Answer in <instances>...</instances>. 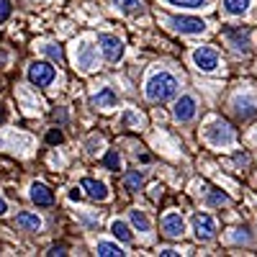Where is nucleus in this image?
I'll use <instances>...</instances> for the list:
<instances>
[{
    "mask_svg": "<svg viewBox=\"0 0 257 257\" xmlns=\"http://www.w3.org/2000/svg\"><path fill=\"white\" fill-rule=\"evenodd\" d=\"M162 231L167 234L170 239L183 237V231H185V221H183L180 213H167V216L162 219Z\"/></svg>",
    "mask_w": 257,
    "mask_h": 257,
    "instance_id": "9d476101",
    "label": "nucleus"
},
{
    "mask_svg": "<svg viewBox=\"0 0 257 257\" xmlns=\"http://www.w3.org/2000/svg\"><path fill=\"white\" fill-rule=\"evenodd\" d=\"M116 3V8L121 11V13H137V11H142V0H113Z\"/></svg>",
    "mask_w": 257,
    "mask_h": 257,
    "instance_id": "412c9836",
    "label": "nucleus"
},
{
    "mask_svg": "<svg viewBox=\"0 0 257 257\" xmlns=\"http://www.w3.org/2000/svg\"><path fill=\"white\" fill-rule=\"evenodd\" d=\"M193 62L198 64V70L213 72L219 67V54H216V49H211V47H201V49L193 52Z\"/></svg>",
    "mask_w": 257,
    "mask_h": 257,
    "instance_id": "39448f33",
    "label": "nucleus"
},
{
    "mask_svg": "<svg viewBox=\"0 0 257 257\" xmlns=\"http://www.w3.org/2000/svg\"><path fill=\"white\" fill-rule=\"evenodd\" d=\"M47 254H52V257H54V254H64V247H52Z\"/></svg>",
    "mask_w": 257,
    "mask_h": 257,
    "instance_id": "c85d7f7f",
    "label": "nucleus"
},
{
    "mask_svg": "<svg viewBox=\"0 0 257 257\" xmlns=\"http://www.w3.org/2000/svg\"><path fill=\"white\" fill-rule=\"evenodd\" d=\"M193 229H196V237L201 242H208L216 237V224L208 213H198V216H193Z\"/></svg>",
    "mask_w": 257,
    "mask_h": 257,
    "instance_id": "0eeeda50",
    "label": "nucleus"
},
{
    "mask_svg": "<svg viewBox=\"0 0 257 257\" xmlns=\"http://www.w3.org/2000/svg\"><path fill=\"white\" fill-rule=\"evenodd\" d=\"M211 203H229V196H226V193L213 190V193H211Z\"/></svg>",
    "mask_w": 257,
    "mask_h": 257,
    "instance_id": "cd10ccee",
    "label": "nucleus"
},
{
    "mask_svg": "<svg viewBox=\"0 0 257 257\" xmlns=\"http://www.w3.org/2000/svg\"><path fill=\"white\" fill-rule=\"evenodd\" d=\"M6 121V111H3V105H0V123Z\"/></svg>",
    "mask_w": 257,
    "mask_h": 257,
    "instance_id": "72a5a7b5",
    "label": "nucleus"
},
{
    "mask_svg": "<svg viewBox=\"0 0 257 257\" xmlns=\"http://www.w3.org/2000/svg\"><path fill=\"white\" fill-rule=\"evenodd\" d=\"M95 254H100V257H121L123 249H121L118 244H111V242H98Z\"/></svg>",
    "mask_w": 257,
    "mask_h": 257,
    "instance_id": "a211bd4d",
    "label": "nucleus"
},
{
    "mask_svg": "<svg viewBox=\"0 0 257 257\" xmlns=\"http://www.w3.org/2000/svg\"><path fill=\"white\" fill-rule=\"evenodd\" d=\"M173 29L180 31V34H203L206 31V24L201 18H190V16H175L173 21Z\"/></svg>",
    "mask_w": 257,
    "mask_h": 257,
    "instance_id": "6e6552de",
    "label": "nucleus"
},
{
    "mask_svg": "<svg viewBox=\"0 0 257 257\" xmlns=\"http://www.w3.org/2000/svg\"><path fill=\"white\" fill-rule=\"evenodd\" d=\"M80 190H85L93 201H105V198H108V190H105V185H103L100 180H93V178H82Z\"/></svg>",
    "mask_w": 257,
    "mask_h": 257,
    "instance_id": "f8f14e48",
    "label": "nucleus"
},
{
    "mask_svg": "<svg viewBox=\"0 0 257 257\" xmlns=\"http://www.w3.org/2000/svg\"><path fill=\"white\" fill-rule=\"evenodd\" d=\"M160 254H162V257H175L178 252H175V249H165V252H160Z\"/></svg>",
    "mask_w": 257,
    "mask_h": 257,
    "instance_id": "2f4dec72",
    "label": "nucleus"
},
{
    "mask_svg": "<svg viewBox=\"0 0 257 257\" xmlns=\"http://www.w3.org/2000/svg\"><path fill=\"white\" fill-rule=\"evenodd\" d=\"M147 98L152 103H165L178 93V80L170 75V72H155L152 77L147 80V88H144Z\"/></svg>",
    "mask_w": 257,
    "mask_h": 257,
    "instance_id": "f257e3e1",
    "label": "nucleus"
},
{
    "mask_svg": "<svg viewBox=\"0 0 257 257\" xmlns=\"http://www.w3.org/2000/svg\"><path fill=\"white\" fill-rule=\"evenodd\" d=\"M152 196H155V198H157V196H162V188H160V185H155V188H152Z\"/></svg>",
    "mask_w": 257,
    "mask_h": 257,
    "instance_id": "473e14b6",
    "label": "nucleus"
},
{
    "mask_svg": "<svg viewBox=\"0 0 257 257\" xmlns=\"http://www.w3.org/2000/svg\"><path fill=\"white\" fill-rule=\"evenodd\" d=\"M95 64H98V49L90 44V41H82V44L77 47V67L82 72H90Z\"/></svg>",
    "mask_w": 257,
    "mask_h": 257,
    "instance_id": "423d86ee",
    "label": "nucleus"
},
{
    "mask_svg": "<svg viewBox=\"0 0 257 257\" xmlns=\"http://www.w3.org/2000/svg\"><path fill=\"white\" fill-rule=\"evenodd\" d=\"M167 3H173V6H180V8H201L206 0H167Z\"/></svg>",
    "mask_w": 257,
    "mask_h": 257,
    "instance_id": "b1692460",
    "label": "nucleus"
},
{
    "mask_svg": "<svg viewBox=\"0 0 257 257\" xmlns=\"http://www.w3.org/2000/svg\"><path fill=\"white\" fill-rule=\"evenodd\" d=\"M249 3L252 0H224V11L229 16H242V13H247Z\"/></svg>",
    "mask_w": 257,
    "mask_h": 257,
    "instance_id": "dca6fc26",
    "label": "nucleus"
},
{
    "mask_svg": "<svg viewBox=\"0 0 257 257\" xmlns=\"http://www.w3.org/2000/svg\"><path fill=\"white\" fill-rule=\"evenodd\" d=\"M31 201L36 206H52L54 203V196H52V190L44 183H34L31 185Z\"/></svg>",
    "mask_w": 257,
    "mask_h": 257,
    "instance_id": "ddd939ff",
    "label": "nucleus"
},
{
    "mask_svg": "<svg viewBox=\"0 0 257 257\" xmlns=\"http://www.w3.org/2000/svg\"><path fill=\"white\" fill-rule=\"evenodd\" d=\"M62 139H64V137H62V132H59V128H52V132L47 134V142H49V144H59Z\"/></svg>",
    "mask_w": 257,
    "mask_h": 257,
    "instance_id": "bb28decb",
    "label": "nucleus"
},
{
    "mask_svg": "<svg viewBox=\"0 0 257 257\" xmlns=\"http://www.w3.org/2000/svg\"><path fill=\"white\" fill-rule=\"evenodd\" d=\"M196 108H198V103H196V98L193 95H183L175 105H173V116L178 118V121H190L193 116H196Z\"/></svg>",
    "mask_w": 257,
    "mask_h": 257,
    "instance_id": "1a4fd4ad",
    "label": "nucleus"
},
{
    "mask_svg": "<svg viewBox=\"0 0 257 257\" xmlns=\"http://www.w3.org/2000/svg\"><path fill=\"white\" fill-rule=\"evenodd\" d=\"M16 224L21 229H29V231H39L41 229V219L36 216V213H31V211H21L16 216Z\"/></svg>",
    "mask_w": 257,
    "mask_h": 257,
    "instance_id": "4468645a",
    "label": "nucleus"
},
{
    "mask_svg": "<svg viewBox=\"0 0 257 257\" xmlns=\"http://www.w3.org/2000/svg\"><path fill=\"white\" fill-rule=\"evenodd\" d=\"M80 196H82V193H80V190H77V188H75V190H72V193H70V198H72V201H80Z\"/></svg>",
    "mask_w": 257,
    "mask_h": 257,
    "instance_id": "c756f323",
    "label": "nucleus"
},
{
    "mask_svg": "<svg viewBox=\"0 0 257 257\" xmlns=\"http://www.w3.org/2000/svg\"><path fill=\"white\" fill-rule=\"evenodd\" d=\"M6 211H8V203H6L3 198H0V216H3V213H6Z\"/></svg>",
    "mask_w": 257,
    "mask_h": 257,
    "instance_id": "7c9ffc66",
    "label": "nucleus"
},
{
    "mask_svg": "<svg viewBox=\"0 0 257 257\" xmlns=\"http://www.w3.org/2000/svg\"><path fill=\"white\" fill-rule=\"evenodd\" d=\"M90 103L95 105V108L111 111V108H116V105H118V98H116V93H113L111 88H100V90L90 98Z\"/></svg>",
    "mask_w": 257,
    "mask_h": 257,
    "instance_id": "9b49d317",
    "label": "nucleus"
},
{
    "mask_svg": "<svg viewBox=\"0 0 257 257\" xmlns=\"http://www.w3.org/2000/svg\"><path fill=\"white\" fill-rule=\"evenodd\" d=\"M44 52L52 57V59H57V62H62V47H54V44H47L44 47Z\"/></svg>",
    "mask_w": 257,
    "mask_h": 257,
    "instance_id": "393cba45",
    "label": "nucleus"
},
{
    "mask_svg": "<svg viewBox=\"0 0 257 257\" xmlns=\"http://www.w3.org/2000/svg\"><path fill=\"white\" fill-rule=\"evenodd\" d=\"M111 234H113L118 242H132V231H128V226L123 221H113L111 224Z\"/></svg>",
    "mask_w": 257,
    "mask_h": 257,
    "instance_id": "aec40b11",
    "label": "nucleus"
},
{
    "mask_svg": "<svg viewBox=\"0 0 257 257\" xmlns=\"http://www.w3.org/2000/svg\"><path fill=\"white\" fill-rule=\"evenodd\" d=\"M226 36L234 41L237 49H247V39H242V31H226Z\"/></svg>",
    "mask_w": 257,
    "mask_h": 257,
    "instance_id": "5701e85b",
    "label": "nucleus"
},
{
    "mask_svg": "<svg viewBox=\"0 0 257 257\" xmlns=\"http://www.w3.org/2000/svg\"><path fill=\"white\" fill-rule=\"evenodd\" d=\"M98 47L103 52V57L108 59V62H118L123 57V41L113 34H100L98 36Z\"/></svg>",
    "mask_w": 257,
    "mask_h": 257,
    "instance_id": "20e7f679",
    "label": "nucleus"
},
{
    "mask_svg": "<svg viewBox=\"0 0 257 257\" xmlns=\"http://www.w3.org/2000/svg\"><path fill=\"white\" fill-rule=\"evenodd\" d=\"M142 185H144V175L139 173V170H134V173H128V175L123 178V188L132 190V193H137Z\"/></svg>",
    "mask_w": 257,
    "mask_h": 257,
    "instance_id": "6ab92c4d",
    "label": "nucleus"
},
{
    "mask_svg": "<svg viewBox=\"0 0 257 257\" xmlns=\"http://www.w3.org/2000/svg\"><path fill=\"white\" fill-rule=\"evenodd\" d=\"M206 139L213 147H229L234 142V132L226 121H213V123L206 126Z\"/></svg>",
    "mask_w": 257,
    "mask_h": 257,
    "instance_id": "f03ea898",
    "label": "nucleus"
},
{
    "mask_svg": "<svg viewBox=\"0 0 257 257\" xmlns=\"http://www.w3.org/2000/svg\"><path fill=\"white\" fill-rule=\"evenodd\" d=\"M103 165L108 167V170H113V173H116V170H121V155L116 152V149H111V152L103 157Z\"/></svg>",
    "mask_w": 257,
    "mask_h": 257,
    "instance_id": "4be33fe9",
    "label": "nucleus"
},
{
    "mask_svg": "<svg viewBox=\"0 0 257 257\" xmlns=\"http://www.w3.org/2000/svg\"><path fill=\"white\" fill-rule=\"evenodd\" d=\"M128 219H132V224H134V229H139V231H149V219H147V213L144 211H139V208H134V211H128Z\"/></svg>",
    "mask_w": 257,
    "mask_h": 257,
    "instance_id": "f3484780",
    "label": "nucleus"
},
{
    "mask_svg": "<svg viewBox=\"0 0 257 257\" xmlns=\"http://www.w3.org/2000/svg\"><path fill=\"white\" fill-rule=\"evenodd\" d=\"M11 16V0H0V24Z\"/></svg>",
    "mask_w": 257,
    "mask_h": 257,
    "instance_id": "a878e982",
    "label": "nucleus"
},
{
    "mask_svg": "<svg viewBox=\"0 0 257 257\" xmlns=\"http://www.w3.org/2000/svg\"><path fill=\"white\" fill-rule=\"evenodd\" d=\"M234 111H237L239 118H249L254 113V100L252 98H237L234 100Z\"/></svg>",
    "mask_w": 257,
    "mask_h": 257,
    "instance_id": "2eb2a0df",
    "label": "nucleus"
},
{
    "mask_svg": "<svg viewBox=\"0 0 257 257\" xmlns=\"http://www.w3.org/2000/svg\"><path fill=\"white\" fill-rule=\"evenodd\" d=\"M57 77L54 67L49 62H34L31 67H29V80L36 85V88H47V85H52Z\"/></svg>",
    "mask_w": 257,
    "mask_h": 257,
    "instance_id": "7ed1b4c3",
    "label": "nucleus"
}]
</instances>
